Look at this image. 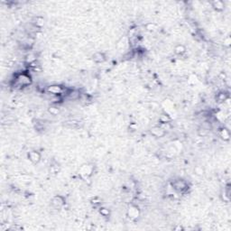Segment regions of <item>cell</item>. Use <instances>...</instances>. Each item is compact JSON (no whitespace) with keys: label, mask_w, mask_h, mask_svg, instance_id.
Returning a JSON list of instances; mask_svg holds the SVG:
<instances>
[{"label":"cell","mask_w":231,"mask_h":231,"mask_svg":"<svg viewBox=\"0 0 231 231\" xmlns=\"http://www.w3.org/2000/svg\"><path fill=\"white\" fill-rule=\"evenodd\" d=\"M32 83L31 77L26 73H20L16 78V84L19 87H26Z\"/></svg>","instance_id":"1"},{"label":"cell","mask_w":231,"mask_h":231,"mask_svg":"<svg viewBox=\"0 0 231 231\" xmlns=\"http://www.w3.org/2000/svg\"><path fill=\"white\" fill-rule=\"evenodd\" d=\"M151 134L155 137H162L164 136L165 131L161 127H154L151 129Z\"/></svg>","instance_id":"6"},{"label":"cell","mask_w":231,"mask_h":231,"mask_svg":"<svg viewBox=\"0 0 231 231\" xmlns=\"http://www.w3.org/2000/svg\"><path fill=\"white\" fill-rule=\"evenodd\" d=\"M68 96H69V98L70 99V100H77V99H79L80 98V92L78 91V90H72V91H70L69 94H68Z\"/></svg>","instance_id":"13"},{"label":"cell","mask_w":231,"mask_h":231,"mask_svg":"<svg viewBox=\"0 0 231 231\" xmlns=\"http://www.w3.org/2000/svg\"><path fill=\"white\" fill-rule=\"evenodd\" d=\"M28 159L33 163H38L41 161V154L37 151H31L28 154Z\"/></svg>","instance_id":"4"},{"label":"cell","mask_w":231,"mask_h":231,"mask_svg":"<svg viewBox=\"0 0 231 231\" xmlns=\"http://www.w3.org/2000/svg\"><path fill=\"white\" fill-rule=\"evenodd\" d=\"M227 99H228V94L226 93V92H220V93H218L217 96V101H218V102H220V103L227 101Z\"/></svg>","instance_id":"11"},{"label":"cell","mask_w":231,"mask_h":231,"mask_svg":"<svg viewBox=\"0 0 231 231\" xmlns=\"http://www.w3.org/2000/svg\"><path fill=\"white\" fill-rule=\"evenodd\" d=\"M49 112L51 113V115L56 116V115H58L60 113V109H59V107H56L53 106V107H49Z\"/></svg>","instance_id":"15"},{"label":"cell","mask_w":231,"mask_h":231,"mask_svg":"<svg viewBox=\"0 0 231 231\" xmlns=\"http://www.w3.org/2000/svg\"><path fill=\"white\" fill-rule=\"evenodd\" d=\"M100 213L103 217H108L109 215H110V211H109L108 209H106V208H101L100 210Z\"/></svg>","instance_id":"17"},{"label":"cell","mask_w":231,"mask_h":231,"mask_svg":"<svg viewBox=\"0 0 231 231\" xmlns=\"http://www.w3.org/2000/svg\"><path fill=\"white\" fill-rule=\"evenodd\" d=\"M92 59L95 63H103L106 60V57H105L104 53H95L92 56Z\"/></svg>","instance_id":"8"},{"label":"cell","mask_w":231,"mask_h":231,"mask_svg":"<svg viewBox=\"0 0 231 231\" xmlns=\"http://www.w3.org/2000/svg\"><path fill=\"white\" fill-rule=\"evenodd\" d=\"M185 52H186V48L182 44H178L174 48V53L177 55H182L185 53Z\"/></svg>","instance_id":"10"},{"label":"cell","mask_w":231,"mask_h":231,"mask_svg":"<svg viewBox=\"0 0 231 231\" xmlns=\"http://www.w3.org/2000/svg\"><path fill=\"white\" fill-rule=\"evenodd\" d=\"M220 136L224 139V140H228L229 137H230V134H229V131L226 128L222 129L220 131Z\"/></svg>","instance_id":"14"},{"label":"cell","mask_w":231,"mask_h":231,"mask_svg":"<svg viewBox=\"0 0 231 231\" xmlns=\"http://www.w3.org/2000/svg\"><path fill=\"white\" fill-rule=\"evenodd\" d=\"M146 29H147V31H149V32H154V31H156V29H157V26L155 25V23H149L148 25H146Z\"/></svg>","instance_id":"16"},{"label":"cell","mask_w":231,"mask_h":231,"mask_svg":"<svg viewBox=\"0 0 231 231\" xmlns=\"http://www.w3.org/2000/svg\"><path fill=\"white\" fill-rule=\"evenodd\" d=\"M128 214H129L130 217H132V218L137 217L139 216L138 208H137V207H136V206H131L129 208V210H128Z\"/></svg>","instance_id":"9"},{"label":"cell","mask_w":231,"mask_h":231,"mask_svg":"<svg viewBox=\"0 0 231 231\" xmlns=\"http://www.w3.org/2000/svg\"><path fill=\"white\" fill-rule=\"evenodd\" d=\"M211 6L216 11H220V12L223 11L225 8V4L222 1H220V0H216V1H213L211 3Z\"/></svg>","instance_id":"7"},{"label":"cell","mask_w":231,"mask_h":231,"mask_svg":"<svg viewBox=\"0 0 231 231\" xmlns=\"http://www.w3.org/2000/svg\"><path fill=\"white\" fill-rule=\"evenodd\" d=\"M46 91L51 94L52 96H60L62 95L64 91L63 88L60 85H51V86H48L46 89Z\"/></svg>","instance_id":"3"},{"label":"cell","mask_w":231,"mask_h":231,"mask_svg":"<svg viewBox=\"0 0 231 231\" xmlns=\"http://www.w3.org/2000/svg\"><path fill=\"white\" fill-rule=\"evenodd\" d=\"M172 186L176 191H179V192L184 191L188 188L187 182L184 180H181V179H177V180L173 181V182L172 183Z\"/></svg>","instance_id":"2"},{"label":"cell","mask_w":231,"mask_h":231,"mask_svg":"<svg viewBox=\"0 0 231 231\" xmlns=\"http://www.w3.org/2000/svg\"><path fill=\"white\" fill-rule=\"evenodd\" d=\"M159 120H160L161 124H163V123H170V122H171L172 118L170 117V116H169V115H167V114L163 113V114H162V115L160 116V117H159Z\"/></svg>","instance_id":"12"},{"label":"cell","mask_w":231,"mask_h":231,"mask_svg":"<svg viewBox=\"0 0 231 231\" xmlns=\"http://www.w3.org/2000/svg\"><path fill=\"white\" fill-rule=\"evenodd\" d=\"M64 203H65L64 198H63V196H60V195L53 197V200H52V204H53V206L55 207V208H57V209L60 208V207H63V206L64 205Z\"/></svg>","instance_id":"5"}]
</instances>
